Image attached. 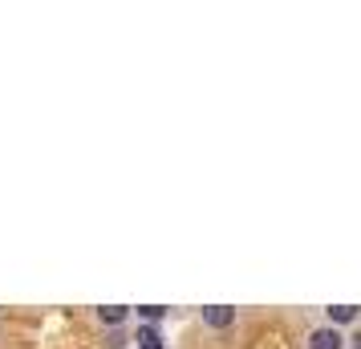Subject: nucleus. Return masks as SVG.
<instances>
[{"mask_svg": "<svg viewBox=\"0 0 361 349\" xmlns=\"http://www.w3.org/2000/svg\"><path fill=\"white\" fill-rule=\"evenodd\" d=\"M203 321H207L212 329H228L231 321H235V309H228V305H212V309H203Z\"/></svg>", "mask_w": 361, "mask_h": 349, "instance_id": "1", "label": "nucleus"}, {"mask_svg": "<svg viewBox=\"0 0 361 349\" xmlns=\"http://www.w3.org/2000/svg\"><path fill=\"white\" fill-rule=\"evenodd\" d=\"M309 349H341V333L337 329H317L309 337Z\"/></svg>", "mask_w": 361, "mask_h": 349, "instance_id": "2", "label": "nucleus"}, {"mask_svg": "<svg viewBox=\"0 0 361 349\" xmlns=\"http://www.w3.org/2000/svg\"><path fill=\"white\" fill-rule=\"evenodd\" d=\"M126 313H130L126 305H102V309H98L102 325H122V321H126Z\"/></svg>", "mask_w": 361, "mask_h": 349, "instance_id": "3", "label": "nucleus"}, {"mask_svg": "<svg viewBox=\"0 0 361 349\" xmlns=\"http://www.w3.org/2000/svg\"><path fill=\"white\" fill-rule=\"evenodd\" d=\"M353 317H357V305H333V309H329V321H333V325H349Z\"/></svg>", "mask_w": 361, "mask_h": 349, "instance_id": "4", "label": "nucleus"}, {"mask_svg": "<svg viewBox=\"0 0 361 349\" xmlns=\"http://www.w3.org/2000/svg\"><path fill=\"white\" fill-rule=\"evenodd\" d=\"M138 345H142V349H163L159 329H154V325H142V329H138Z\"/></svg>", "mask_w": 361, "mask_h": 349, "instance_id": "5", "label": "nucleus"}, {"mask_svg": "<svg viewBox=\"0 0 361 349\" xmlns=\"http://www.w3.org/2000/svg\"><path fill=\"white\" fill-rule=\"evenodd\" d=\"M138 313L147 317V321H159V317H163L166 309H163V305H142V309H138Z\"/></svg>", "mask_w": 361, "mask_h": 349, "instance_id": "6", "label": "nucleus"}, {"mask_svg": "<svg viewBox=\"0 0 361 349\" xmlns=\"http://www.w3.org/2000/svg\"><path fill=\"white\" fill-rule=\"evenodd\" d=\"M353 349H361V333H357V337H353Z\"/></svg>", "mask_w": 361, "mask_h": 349, "instance_id": "7", "label": "nucleus"}]
</instances>
